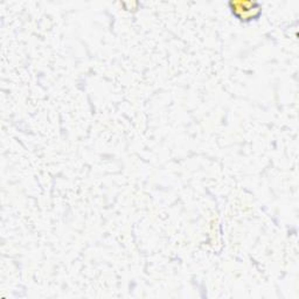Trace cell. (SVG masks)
Instances as JSON below:
<instances>
[{
  "mask_svg": "<svg viewBox=\"0 0 299 299\" xmlns=\"http://www.w3.org/2000/svg\"><path fill=\"white\" fill-rule=\"evenodd\" d=\"M228 5L235 18L243 22L257 19L262 14L261 4L253 0H231Z\"/></svg>",
  "mask_w": 299,
  "mask_h": 299,
  "instance_id": "obj_1",
  "label": "cell"
},
{
  "mask_svg": "<svg viewBox=\"0 0 299 299\" xmlns=\"http://www.w3.org/2000/svg\"><path fill=\"white\" fill-rule=\"evenodd\" d=\"M122 7H124V9H126V11H134V9L138 8L139 2L137 1H132V2H122L120 4Z\"/></svg>",
  "mask_w": 299,
  "mask_h": 299,
  "instance_id": "obj_2",
  "label": "cell"
}]
</instances>
